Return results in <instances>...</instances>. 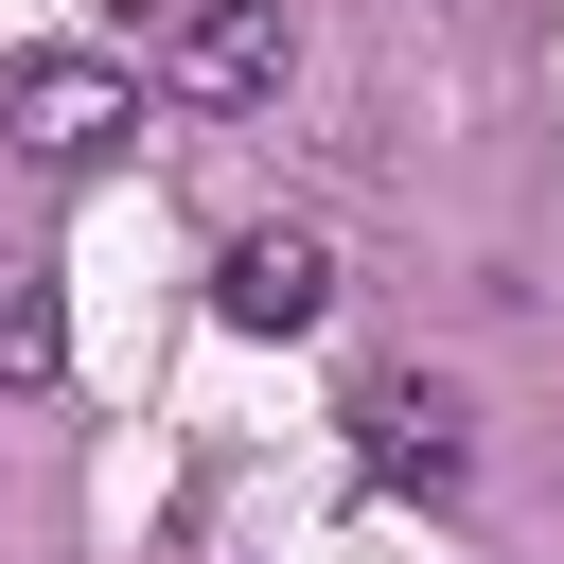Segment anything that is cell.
<instances>
[{
	"label": "cell",
	"instance_id": "obj_1",
	"mask_svg": "<svg viewBox=\"0 0 564 564\" xmlns=\"http://www.w3.org/2000/svg\"><path fill=\"white\" fill-rule=\"evenodd\" d=\"M0 141L53 159V176H88V159L141 141V88H123L106 53H18V70H0Z\"/></svg>",
	"mask_w": 564,
	"mask_h": 564
},
{
	"label": "cell",
	"instance_id": "obj_2",
	"mask_svg": "<svg viewBox=\"0 0 564 564\" xmlns=\"http://www.w3.org/2000/svg\"><path fill=\"white\" fill-rule=\"evenodd\" d=\"M212 317H229V335H317V317H335V247H317V229H229Z\"/></svg>",
	"mask_w": 564,
	"mask_h": 564
},
{
	"label": "cell",
	"instance_id": "obj_3",
	"mask_svg": "<svg viewBox=\"0 0 564 564\" xmlns=\"http://www.w3.org/2000/svg\"><path fill=\"white\" fill-rule=\"evenodd\" d=\"M159 70H176V106H264L282 88V0H194Z\"/></svg>",
	"mask_w": 564,
	"mask_h": 564
},
{
	"label": "cell",
	"instance_id": "obj_4",
	"mask_svg": "<svg viewBox=\"0 0 564 564\" xmlns=\"http://www.w3.org/2000/svg\"><path fill=\"white\" fill-rule=\"evenodd\" d=\"M352 441H370L388 494H405V476L441 494V476H458V388H441V370H370V388H352Z\"/></svg>",
	"mask_w": 564,
	"mask_h": 564
},
{
	"label": "cell",
	"instance_id": "obj_5",
	"mask_svg": "<svg viewBox=\"0 0 564 564\" xmlns=\"http://www.w3.org/2000/svg\"><path fill=\"white\" fill-rule=\"evenodd\" d=\"M70 370V300H53V264H0V388H53Z\"/></svg>",
	"mask_w": 564,
	"mask_h": 564
}]
</instances>
